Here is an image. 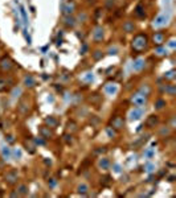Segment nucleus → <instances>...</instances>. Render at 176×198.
Here are the masks:
<instances>
[{"label": "nucleus", "instance_id": "nucleus-6", "mask_svg": "<svg viewBox=\"0 0 176 198\" xmlns=\"http://www.w3.org/2000/svg\"><path fill=\"white\" fill-rule=\"evenodd\" d=\"M78 189H80V193H82V194H85V193H86V189H87V186H85V185H82V186H80Z\"/></svg>", "mask_w": 176, "mask_h": 198}, {"label": "nucleus", "instance_id": "nucleus-1", "mask_svg": "<svg viewBox=\"0 0 176 198\" xmlns=\"http://www.w3.org/2000/svg\"><path fill=\"white\" fill-rule=\"evenodd\" d=\"M156 123H158V116H156V115H151V116L147 119V122H146V125H147L148 128H152V127L156 125Z\"/></svg>", "mask_w": 176, "mask_h": 198}, {"label": "nucleus", "instance_id": "nucleus-7", "mask_svg": "<svg viewBox=\"0 0 176 198\" xmlns=\"http://www.w3.org/2000/svg\"><path fill=\"white\" fill-rule=\"evenodd\" d=\"M47 122H48V123H50L52 125H56V124H57L56 119H53V118H49V119H47Z\"/></svg>", "mask_w": 176, "mask_h": 198}, {"label": "nucleus", "instance_id": "nucleus-2", "mask_svg": "<svg viewBox=\"0 0 176 198\" xmlns=\"http://www.w3.org/2000/svg\"><path fill=\"white\" fill-rule=\"evenodd\" d=\"M5 180H7L9 183H15V182H16V180H17V174L15 173V172H9V173H7Z\"/></svg>", "mask_w": 176, "mask_h": 198}, {"label": "nucleus", "instance_id": "nucleus-3", "mask_svg": "<svg viewBox=\"0 0 176 198\" xmlns=\"http://www.w3.org/2000/svg\"><path fill=\"white\" fill-rule=\"evenodd\" d=\"M40 133H41L44 137H50V136H52V132H50L49 130H47L45 127H42V128L40 130Z\"/></svg>", "mask_w": 176, "mask_h": 198}, {"label": "nucleus", "instance_id": "nucleus-4", "mask_svg": "<svg viewBox=\"0 0 176 198\" xmlns=\"http://www.w3.org/2000/svg\"><path fill=\"white\" fill-rule=\"evenodd\" d=\"M113 124L115 125V128H122V127H123V123L121 122L119 118H115V119L113 120Z\"/></svg>", "mask_w": 176, "mask_h": 198}, {"label": "nucleus", "instance_id": "nucleus-5", "mask_svg": "<svg viewBox=\"0 0 176 198\" xmlns=\"http://www.w3.org/2000/svg\"><path fill=\"white\" fill-rule=\"evenodd\" d=\"M19 192H20L21 194H27V186H25V185H21V186L19 188Z\"/></svg>", "mask_w": 176, "mask_h": 198}]
</instances>
